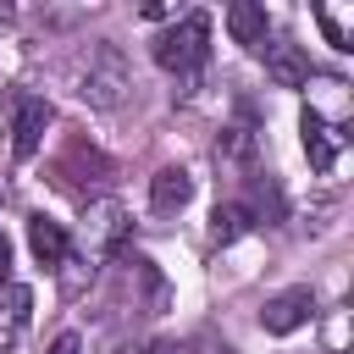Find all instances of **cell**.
Listing matches in <instances>:
<instances>
[{
    "label": "cell",
    "instance_id": "obj_9",
    "mask_svg": "<svg viewBox=\"0 0 354 354\" xmlns=\"http://www.w3.org/2000/svg\"><path fill=\"white\" fill-rule=\"evenodd\" d=\"M227 33L243 44V50H260L266 44V11L254 0H232L227 6Z\"/></svg>",
    "mask_w": 354,
    "mask_h": 354
},
{
    "label": "cell",
    "instance_id": "obj_5",
    "mask_svg": "<svg viewBox=\"0 0 354 354\" xmlns=\"http://www.w3.org/2000/svg\"><path fill=\"white\" fill-rule=\"evenodd\" d=\"M28 249L39 254V266L61 271V266H66V254H72V238H66V227H61V221H50V216L39 210V216H28Z\"/></svg>",
    "mask_w": 354,
    "mask_h": 354
},
{
    "label": "cell",
    "instance_id": "obj_6",
    "mask_svg": "<svg viewBox=\"0 0 354 354\" xmlns=\"http://www.w3.org/2000/svg\"><path fill=\"white\" fill-rule=\"evenodd\" d=\"M44 127H50V105H44V100H22V105H17V122H11V149H17V160H33V155H39Z\"/></svg>",
    "mask_w": 354,
    "mask_h": 354
},
{
    "label": "cell",
    "instance_id": "obj_14",
    "mask_svg": "<svg viewBox=\"0 0 354 354\" xmlns=\"http://www.w3.org/2000/svg\"><path fill=\"white\" fill-rule=\"evenodd\" d=\"M44 354H83V337H77V332H61V337H55Z\"/></svg>",
    "mask_w": 354,
    "mask_h": 354
},
{
    "label": "cell",
    "instance_id": "obj_1",
    "mask_svg": "<svg viewBox=\"0 0 354 354\" xmlns=\"http://www.w3.org/2000/svg\"><path fill=\"white\" fill-rule=\"evenodd\" d=\"M205 55H210V17L205 11H188V17H177V28H166L160 39H155V66H166V72H199L205 66Z\"/></svg>",
    "mask_w": 354,
    "mask_h": 354
},
{
    "label": "cell",
    "instance_id": "obj_13",
    "mask_svg": "<svg viewBox=\"0 0 354 354\" xmlns=\"http://www.w3.org/2000/svg\"><path fill=\"white\" fill-rule=\"evenodd\" d=\"M221 155H227V160H249V155H254V133H249V127H227V133H221Z\"/></svg>",
    "mask_w": 354,
    "mask_h": 354
},
{
    "label": "cell",
    "instance_id": "obj_7",
    "mask_svg": "<svg viewBox=\"0 0 354 354\" xmlns=\"http://www.w3.org/2000/svg\"><path fill=\"white\" fill-rule=\"evenodd\" d=\"M28 315H33V288L0 282V348H11L28 332Z\"/></svg>",
    "mask_w": 354,
    "mask_h": 354
},
{
    "label": "cell",
    "instance_id": "obj_3",
    "mask_svg": "<svg viewBox=\"0 0 354 354\" xmlns=\"http://www.w3.org/2000/svg\"><path fill=\"white\" fill-rule=\"evenodd\" d=\"M299 127H304V155H310V166H315V171H332L337 155H343V144H348V133H343L337 122H326L315 105L299 116Z\"/></svg>",
    "mask_w": 354,
    "mask_h": 354
},
{
    "label": "cell",
    "instance_id": "obj_8",
    "mask_svg": "<svg viewBox=\"0 0 354 354\" xmlns=\"http://www.w3.org/2000/svg\"><path fill=\"white\" fill-rule=\"evenodd\" d=\"M188 199H194V177H188L183 166H160V171L149 177V205H155V210L171 216V210H183Z\"/></svg>",
    "mask_w": 354,
    "mask_h": 354
},
{
    "label": "cell",
    "instance_id": "obj_2",
    "mask_svg": "<svg viewBox=\"0 0 354 354\" xmlns=\"http://www.w3.org/2000/svg\"><path fill=\"white\" fill-rule=\"evenodd\" d=\"M122 88H127V61H122V50L105 44V39L88 44V55L77 61V94H83L88 105H116Z\"/></svg>",
    "mask_w": 354,
    "mask_h": 354
},
{
    "label": "cell",
    "instance_id": "obj_4",
    "mask_svg": "<svg viewBox=\"0 0 354 354\" xmlns=\"http://www.w3.org/2000/svg\"><path fill=\"white\" fill-rule=\"evenodd\" d=\"M310 315H315V299H310V288H288V293L266 299V310H260V326H266L271 337H288V332H299Z\"/></svg>",
    "mask_w": 354,
    "mask_h": 354
},
{
    "label": "cell",
    "instance_id": "obj_15",
    "mask_svg": "<svg viewBox=\"0 0 354 354\" xmlns=\"http://www.w3.org/2000/svg\"><path fill=\"white\" fill-rule=\"evenodd\" d=\"M0 282H11V238L0 232Z\"/></svg>",
    "mask_w": 354,
    "mask_h": 354
},
{
    "label": "cell",
    "instance_id": "obj_16",
    "mask_svg": "<svg viewBox=\"0 0 354 354\" xmlns=\"http://www.w3.org/2000/svg\"><path fill=\"white\" fill-rule=\"evenodd\" d=\"M144 354H188V348H183V343H171V337H160V343H149Z\"/></svg>",
    "mask_w": 354,
    "mask_h": 354
},
{
    "label": "cell",
    "instance_id": "obj_11",
    "mask_svg": "<svg viewBox=\"0 0 354 354\" xmlns=\"http://www.w3.org/2000/svg\"><path fill=\"white\" fill-rule=\"evenodd\" d=\"M243 232H249V210H243V205H216L210 238H216V243H232V238H243Z\"/></svg>",
    "mask_w": 354,
    "mask_h": 354
},
{
    "label": "cell",
    "instance_id": "obj_12",
    "mask_svg": "<svg viewBox=\"0 0 354 354\" xmlns=\"http://www.w3.org/2000/svg\"><path fill=\"white\" fill-rule=\"evenodd\" d=\"M315 22L326 33L332 50H354V33H348V11H332V6H315Z\"/></svg>",
    "mask_w": 354,
    "mask_h": 354
},
{
    "label": "cell",
    "instance_id": "obj_10",
    "mask_svg": "<svg viewBox=\"0 0 354 354\" xmlns=\"http://www.w3.org/2000/svg\"><path fill=\"white\" fill-rule=\"evenodd\" d=\"M266 72H271V83H282V88L310 83V61H304L293 44H271V50H266Z\"/></svg>",
    "mask_w": 354,
    "mask_h": 354
}]
</instances>
